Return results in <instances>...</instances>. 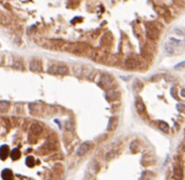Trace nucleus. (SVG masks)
<instances>
[{"instance_id": "4", "label": "nucleus", "mask_w": 185, "mask_h": 180, "mask_svg": "<svg viewBox=\"0 0 185 180\" xmlns=\"http://www.w3.org/2000/svg\"><path fill=\"white\" fill-rule=\"evenodd\" d=\"M49 72L53 74L64 76V74H67L69 72V70H68V68L65 65H52L49 68Z\"/></svg>"}, {"instance_id": "28", "label": "nucleus", "mask_w": 185, "mask_h": 180, "mask_svg": "<svg viewBox=\"0 0 185 180\" xmlns=\"http://www.w3.org/2000/svg\"><path fill=\"white\" fill-rule=\"evenodd\" d=\"M26 165L28 167H33L35 165V159L34 157H28L26 159Z\"/></svg>"}, {"instance_id": "15", "label": "nucleus", "mask_w": 185, "mask_h": 180, "mask_svg": "<svg viewBox=\"0 0 185 180\" xmlns=\"http://www.w3.org/2000/svg\"><path fill=\"white\" fill-rule=\"evenodd\" d=\"M1 177H2V179L4 180H13V178H14L12 170L8 169V168H6V169L2 170V173H1Z\"/></svg>"}, {"instance_id": "30", "label": "nucleus", "mask_w": 185, "mask_h": 180, "mask_svg": "<svg viewBox=\"0 0 185 180\" xmlns=\"http://www.w3.org/2000/svg\"><path fill=\"white\" fill-rule=\"evenodd\" d=\"M185 67V62H181V63H179V64H176L174 66V69H176V70H180V69H182V68H184Z\"/></svg>"}, {"instance_id": "29", "label": "nucleus", "mask_w": 185, "mask_h": 180, "mask_svg": "<svg viewBox=\"0 0 185 180\" xmlns=\"http://www.w3.org/2000/svg\"><path fill=\"white\" fill-rule=\"evenodd\" d=\"M65 127H66V130H67L68 132H73V130H74V124L71 123V122H67L66 125H65Z\"/></svg>"}, {"instance_id": "3", "label": "nucleus", "mask_w": 185, "mask_h": 180, "mask_svg": "<svg viewBox=\"0 0 185 180\" xmlns=\"http://www.w3.org/2000/svg\"><path fill=\"white\" fill-rule=\"evenodd\" d=\"M159 35H160V29L156 26L155 24H146V37L149 40H156L158 39Z\"/></svg>"}, {"instance_id": "35", "label": "nucleus", "mask_w": 185, "mask_h": 180, "mask_svg": "<svg viewBox=\"0 0 185 180\" xmlns=\"http://www.w3.org/2000/svg\"><path fill=\"white\" fill-rule=\"evenodd\" d=\"M181 96L182 97H185V89H182V90H181Z\"/></svg>"}, {"instance_id": "11", "label": "nucleus", "mask_w": 185, "mask_h": 180, "mask_svg": "<svg viewBox=\"0 0 185 180\" xmlns=\"http://www.w3.org/2000/svg\"><path fill=\"white\" fill-rule=\"evenodd\" d=\"M29 111H30V114L36 116V117H39L41 114V112H42V107L37 105V103H30Z\"/></svg>"}, {"instance_id": "33", "label": "nucleus", "mask_w": 185, "mask_h": 180, "mask_svg": "<svg viewBox=\"0 0 185 180\" xmlns=\"http://www.w3.org/2000/svg\"><path fill=\"white\" fill-rule=\"evenodd\" d=\"M176 108H178V110H179V111H181V112H183V111H185V106H184V105H183V103H179L178 107H176Z\"/></svg>"}, {"instance_id": "1", "label": "nucleus", "mask_w": 185, "mask_h": 180, "mask_svg": "<svg viewBox=\"0 0 185 180\" xmlns=\"http://www.w3.org/2000/svg\"><path fill=\"white\" fill-rule=\"evenodd\" d=\"M63 50L68 51L71 53H74L76 55H86V54H90L91 50L90 47L88 45L87 43H84V42H78V43H69L65 44Z\"/></svg>"}, {"instance_id": "7", "label": "nucleus", "mask_w": 185, "mask_h": 180, "mask_svg": "<svg viewBox=\"0 0 185 180\" xmlns=\"http://www.w3.org/2000/svg\"><path fill=\"white\" fill-rule=\"evenodd\" d=\"M44 132V126L40 123H31L29 126V133L30 135H34V136H39L41 133Z\"/></svg>"}, {"instance_id": "12", "label": "nucleus", "mask_w": 185, "mask_h": 180, "mask_svg": "<svg viewBox=\"0 0 185 180\" xmlns=\"http://www.w3.org/2000/svg\"><path fill=\"white\" fill-rule=\"evenodd\" d=\"M111 42H113V37H111V35L109 33H105L104 36L101 38V45H103V47L111 45Z\"/></svg>"}, {"instance_id": "31", "label": "nucleus", "mask_w": 185, "mask_h": 180, "mask_svg": "<svg viewBox=\"0 0 185 180\" xmlns=\"http://www.w3.org/2000/svg\"><path fill=\"white\" fill-rule=\"evenodd\" d=\"M162 77H164L162 74H156V76H154V77H151V80L153 81V82H156V81H159V80H160Z\"/></svg>"}, {"instance_id": "13", "label": "nucleus", "mask_w": 185, "mask_h": 180, "mask_svg": "<svg viewBox=\"0 0 185 180\" xmlns=\"http://www.w3.org/2000/svg\"><path fill=\"white\" fill-rule=\"evenodd\" d=\"M13 66L14 68H16V69L19 70H24V62L23 60L21 58V57L16 56V57H14L13 58Z\"/></svg>"}, {"instance_id": "16", "label": "nucleus", "mask_w": 185, "mask_h": 180, "mask_svg": "<svg viewBox=\"0 0 185 180\" xmlns=\"http://www.w3.org/2000/svg\"><path fill=\"white\" fill-rule=\"evenodd\" d=\"M117 123H118V120L117 118L115 117H111L108 121V125H107V130L111 132V130H116V127H117Z\"/></svg>"}, {"instance_id": "23", "label": "nucleus", "mask_w": 185, "mask_h": 180, "mask_svg": "<svg viewBox=\"0 0 185 180\" xmlns=\"http://www.w3.org/2000/svg\"><path fill=\"white\" fill-rule=\"evenodd\" d=\"M157 125H158L159 130H161V132H164V133H168L169 132L168 123H166V122H164V121H159L158 123H157Z\"/></svg>"}, {"instance_id": "22", "label": "nucleus", "mask_w": 185, "mask_h": 180, "mask_svg": "<svg viewBox=\"0 0 185 180\" xmlns=\"http://www.w3.org/2000/svg\"><path fill=\"white\" fill-rule=\"evenodd\" d=\"M89 167H90L91 171H92V173H94V174H96L99 170H100V164H99L95 160H93L92 162H91L90 165H89Z\"/></svg>"}, {"instance_id": "21", "label": "nucleus", "mask_w": 185, "mask_h": 180, "mask_svg": "<svg viewBox=\"0 0 185 180\" xmlns=\"http://www.w3.org/2000/svg\"><path fill=\"white\" fill-rule=\"evenodd\" d=\"M153 178H154V173L151 171V170H144L142 173V180H151Z\"/></svg>"}, {"instance_id": "8", "label": "nucleus", "mask_w": 185, "mask_h": 180, "mask_svg": "<svg viewBox=\"0 0 185 180\" xmlns=\"http://www.w3.org/2000/svg\"><path fill=\"white\" fill-rule=\"evenodd\" d=\"M91 148H92V143L89 142V141H86V142L81 143L80 147L78 148V150H77V155L78 157H82L84 154H87L88 152L90 151Z\"/></svg>"}, {"instance_id": "14", "label": "nucleus", "mask_w": 185, "mask_h": 180, "mask_svg": "<svg viewBox=\"0 0 185 180\" xmlns=\"http://www.w3.org/2000/svg\"><path fill=\"white\" fill-rule=\"evenodd\" d=\"M120 96V94L118 93L117 91H114V90H109L107 91V93H106V98L108 100H116L119 98Z\"/></svg>"}, {"instance_id": "26", "label": "nucleus", "mask_w": 185, "mask_h": 180, "mask_svg": "<svg viewBox=\"0 0 185 180\" xmlns=\"http://www.w3.org/2000/svg\"><path fill=\"white\" fill-rule=\"evenodd\" d=\"M10 155L13 160H19L21 157V151L19 150V149H13V150L11 151Z\"/></svg>"}, {"instance_id": "25", "label": "nucleus", "mask_w": 185, "mask_h": 180, "mask_svg": "<svg viewBox=\"0 0 185 180\" xmlns=\"http://www.w3.org/2000/svg\"><path fill=\"white\" fill-rule=\"evenodd\" d=\"M142 89H143V83H142L141 81L135 80L134 82H133V90H134L135 92H140Z\"/></svg>"}, {"instance_id": "27", "label": "nucleus", "mask_w": 185, "mask_h": 180, "mask_svg": "<svg viewBox=\"0 0 185 180\" xmlns=\"http://www.w3.org/2000/svg\"><path fill=\"white\" fill-rule=\"evenodd\" d=\"M115 157H116V151L111 150V151H108L107 153L105 154V160L111 161V160H113Z\"/></svg>"}, {"instance_id": "34", "label": "nucleus", "mask_w": 185, "mask_h": 180, "mask_svg": "<svg viewBox=\"0 0 185 180\" xmlns=\"http://www.w3.org/2000/svg\"><path fill=\"white\" fill-rule=\"evenodd\" d=\"M2 121H4V126H7V127H10L11 125V122H10V120H9V119H6V118H4V119H2Z\"/></svg>"}, {"instance_id": "18", "label": "nucleus", "mask_w": 185, "mask_h": 180, "mask_svg": "<svg viewBox=\"0 0 185 180\" xmlns=\"http://www.w3.org/2000/svg\"><path fill=\"white\" fill-rule=\"evenodd\" d=\"M9 155V147L7 145H4L0 147V159L1 160H6Z\"/></svg>"}, {"instance_id": "32", "label": "nucleus", "mask_w": 185, "mask_h": 180, "mask_svg": "<svg viewBox=\"0 0 185 180\" xmlns=\"http://www.w3.org/2000/svg\"><path fill=\"white\" fill-rule=\"evenodd\" d=\"M166 80L169 81V82H173V81H175V78L173 77V76H171V74H168V76H165Z\"/></svg>"}, {"instance_id": "6", "label": "nucleus", "mask_w": 185, "mask_h": 180, "mask_svg": "<svg viewBox=\"0 0 185 180\" xmlns=\"http://www.w3.org/2000/svg\"><path fill=\"white\" fill-rule=\"evenodd\" d=\"M42 62L38 58H34V60L30 62L29 64V70L30 71H34V72H42Z\"/></svg>"}, {"instance_id": "2", "label": "nucleus", "mask_w": 185, "mask_h": 180, "mask_svg": "<svg viewBox=\"0 0 185 180\" xmlns=\"http://www.w3.org/2000/svg\"><path fill=\"white\" fill-rule=\"evenodd\" d=\"M57 149V140H56V137H54L53 139L52 138H49V139L44 143V146L41 147V153L42 154H47V153H50L52 151H55Z\"/></svg>"}, {"instance_id": "36", "label": "nucleus", "mask_w": 185, "mask_h": 180, "mask_svg": "<svg viewBox=\"0 0 185 180\" xmlns=\"http://www.w3.org/2000/svg\"><path fill=\"white\" fill-rule=\"evenodd\" d=\"M174 31H175L176 33H179V35H183V33H182V31H181L180 29H175Z\"/></svg>"}, {"instance_id": "17", "label": "nucleus", "mask_w": 185, "mask_h": 180, "mask_svg": "<svg viewBox=\"0 0 185 180\" xmlns=\"http://www.w3.org/2000/svg\"><path fill=\"white\" fill-rule=\"evenodd\" d=\"M154 162H155V160H154V157H151V154H145L144 157H143V159H142V164L144 166H148V165L153 164Z\"/></svg>"}, {"instance_id": "9", "label": "nucleus", "mask_w": 185, "mask_h": 180, "mask_svg": "<svg viewBox=\"0 0 185 180\" xmlns=\"http://www.w3.org/2000/svg\"><path fill=\"white\" fill-rule=\"evenodd\" d=\"M173 176L175 180H183L184 178V170L182 164H175L174 168H173Z\"/></svg>"}, {"instance_id": "20", "label": "nucleus", "mask_w": 185, "mask_h": 180, "mask_svg": "<svg viewBox=\"0 0 185 180\" xmlns=\"http://www.w3.org/2000/svg\"><path fill=\"white\" fill-rule=\"evenodd\" d=\"M135 108H136V111H138L140 114L145 112V105L141 99H138L135 101Z\"/></svg>"}, {"instance_id": "19", "label": "nucleus", "mask_w": 185, "mask_h": 180, "mask_svg": "<svg viewBox=\"0 0 185 180\" xmlns=\"http://www.w3.org/2000/svg\"><path fill=\"white\" fill-rule=\"evenodd\" d=\"M175 51H176V47H175L173 44L170 43L169 41L165 44V52L168 54V55H173V54L175 53Z\"/></svg>"}, {"instance_id": "10", "label": "nucleus", "mask_w": 185, "mask_h": 180, "mask_svg": "<svg viewBox=\"0 0 185 180\" xmlns=\"http://www.w3.org/2000/svg\"><path fill=\"white\" fill-rule=\"evenodd\" d=\"M139 65H140V64H139L138 60L134 58V57H128V58L125 60V67L129 70L136 69L139 67Z\"/></svg>"}, {"instance_id": "5", "label": "nucleus", "mask_w": 185, "mask_h": 180, "mask_svg": "<svg viewBox=\"0 0 185 180\" xmlns=\"http://www.w3.org/2000/svg\"><path fill=\"white\" fill-rule=\"evenodd\" d=\"M114 83V79L111 74H103L100 78V85L104 89H109Z\"/></svg>"}, {"instance_id": "37", "label": "nucleus", "mask_w": 185, "mask_h": 180, "mask_svg": "<svg viewBox=\"0 0 185 180\" xmlns=\"http://www.w3.org/2000/svg\"><path fill=\"white\" fill-rule=\"evenodd\" d=\"M2 60H4V56H2V55H0V63H2Z\"/></svg>"}, {"instance_id": "24", "label": "nucleus", "mask_w": 185, "mask_h": 180, "mask_svg": "<svg viewBox=\"0 0 185 180\" xmlns=\"http://www.w3.org/2000/svg\"><path fill=\"white\" fill-rule=\"evenodd\" d=\"M9 108H10V103L8 101H4V100L0 101V112H7Z\"/></svg>"}]
</instances>
